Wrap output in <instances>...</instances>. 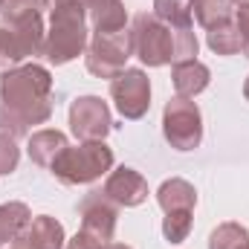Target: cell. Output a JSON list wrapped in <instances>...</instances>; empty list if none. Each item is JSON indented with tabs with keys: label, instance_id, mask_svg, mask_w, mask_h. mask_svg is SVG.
<instances>
[{
	"label": "cell",
	"instance_id": "cell-1",
	"mask_svg": "<svg viewBox=\"0 0 249 249\" xmlns=\"http://www.w3.org/2000/svg\"><path fill=\"white\" fill-rule=\"evenodd\" d=\"M53 75L41 64H23L0 78V130L23 136L29 124H44L53 116Z\"/></svg>",
	"mask_w": 249,
	"mask_h": 249
},
{
	"label": "cell",
	"instance_id": "cell-2",
	"mask_svg": "<svg viewBox=\"0 0 249 249\" xmlns=\"http://www.w3.org/2000/svg\"><path fill=\"white\" fill-rule=\"evenodd\" d=\"M87 47V6L84 0H70L53 9L50 32L44 41V55L55 67L78 58Z\"/></svg>",
	"mask_w": 249,
	"mask_h": 249
},
{
	"label": "cell",
	"instance_id": "cell-3",
	"mask_svg": "<svg viewBox=\"0 0 249 249\" xmlns=\"http://www.w3.org/2000/svg\"><path fill=\"white\" fill-rule=\"evenodd\" d=\"M113 168V151L102 142H81L78 148H64V154L50 165V171L64 186H87Z\"/></svg>",
	"mask_w": 249,
	"mask_h": 249
},
{
	"label": "cell",
	"instance_id": "cell-4",
	"mask_svg": "<svg viewBox=\"0 0 249 249\" xmlns=\"http://www.w3.org/2000/svg\"><path fill=\"white\" fill-rule=\"evenodd\" d=\"M133 55L148 67H165L174 61V29L162 23L157 15L139 12L133 18Z\"/></svg>",
	"mask_w": 249,
	"mask_h": 249
},
{
	"label": "cell",
	"instance_id": "cell-5",
	"mask_svg": "<svg viewBox=\"0 0 249 249\" xmlns=\"http://www.w3.org/2000/svg\"><path fill=\"white\" fill-rule=\"evenodd\" d=\"M162 133L171 142V148L194 151L203 142V116H200L197 102H191L186 96H174L162 113Z\"/></svg>",
	"mask_w": 249,
	"mask_h": 249
},
{
	"label": "cell",
	"instance_id": "cell-6",
	"mask_svg": "<svg viewBox=\"0 0 249 249\" xmlns=\"http://www.w3.org/2000/svg\"><path fill=\"white\" fill-rule=\"evenodd\" d=\"M130 55H133V38L127 29L96 32L87 50V70L99 78H116Z\"/></svg>",
	"mask_w": 249,
	"mask_h": 249
},
{
	"label": "cell",
	"instance_id": "cell-7",
	"mask_svg": "<svg viewBox=\"0 0 249 249\" xmlns=\"http://www.w3.org/2000/svg\"><path fill=\"white\" fill-rule=\"evenodd\" d=\"M70 127L81 142H102L113 127L107 102L99 96H78L70 105Z\"/></svg>",
	"mask_w": 249,
	"mask_h": 249
},
{
	"label": "cell",
	"instance_id": "cell-8",
	"mask_svg": "<svg viewBox=\"0 0 249 249\" xmlns=\"http://www.w3.org/2000/svg\"><path fill=\"white\" fill-rule=\"evenodd\" d=\"M110 96L124 119H142L151 107V81L142 70H122L110 78Z\"/></svg>",
	"mask_w": 249,
	"mask_h": 249
},
{
	"label": "cell",
	"instance_id": "cell-9",
	"mask_svg": "<svg viewBox=\"0 0 249 249\" xmlns=\"http://www.w3.org/2000/svg\"><path fill=\"white\" fill-rule=\"evenodd\" d=\"M78 212H81V232H87L102 247H107L116 232V217H119L116 203L105 191H90L78 203Z\"/></svg>",
	"mask_w": 249,
	"mask_h": 249
},
{
	"label": "cell",
	"instance_id": "cell-10",
	"mask_svg": "<svg viewBox=\"0 0 249 249\" xmlns=\"http://www.w3.org/2000/svg\"><path fill=\"white\" fill-rule=\"evenodd\" d=\"M105 194L116 203V206H124V209H133V206H142L148 200V183L139 171L133 168H116L110 171L107 183H105Z\"/></svg>",
	"mask_w": 249,
	"mask_h": 249
},
{
	"label": "cell",
	"instance_id": "cell-11",
	"mask_svg": "<svg viewBox=\"0 0 249 249\" xmlns=\"http://www.w3.org/2000/svg\"><path fill=\"white\" fill-rule=\"evenodd\" d=\"M18 238L32 249H64V226L50 214H38L26 223V229Z\"/></svg>",
	"mask_w": 249,
	"mask_h": 249
},
{
	"label": "cell",
	"instance_id": "cell-12",
	"mask_svg": "<svg viewBox=\"0 0 249 249\" xmlns=\"http://www.w3.org/2000/svg\"><path fill=\"white\" fill-rule=\"evenodd\" d=\"M171 81H174V90H177V96H186V99H194V96H200L206 87H209V81H212V72H209V67L203 61H180L174 64V70H171Z\"/></svg>",
	"mask_w": 249,
	"mask_h": 249
},
{
	"label": "cell",
	"instance_id": "cell-13",
	"mask_svg": "<svg viewBox=\"0 0 249 249\" xmlns=\"http://www.w3.org/2000/svg\"><path fill=\"white\" fill-rule=\"evenodd\" d=\"M64 148H70V145H67V136H64L61 130H55V127L35 130V133L29 136V145H26L29 160L38 162V165H44V168H50V165L61 157Z\"/></svg>",
	"mask_w": 249,
	"mask_h": 249
},
{
	"label": "cell",
	"instance_id": "cell-14",
	"mask_svg": "<svg viewBox=\"0 0 249 249\" xmlns=\"http://www.w3.org/2000/svg\"><path fill=\"white\" fill-rule=\"evenodd\" d=\"M157 203L162 206V212L168 214V212H194V206H197V191L194 186L183 180V177H171V180H165L160 191H157Z\"/></svg>",
	"mask_w": 249,
	"mask_h": 249
},
{
	"label": "cell",
	"instance_id": "cell-15",
	"mask_svg": "<svg viewBox=\"0 0 249 249\" xmlns=\"http://www.w3.org/2000/svg\"><path fill=\"white\" fill-rule=\"evenodd\" d=\"M191 15L203 29H214L220 23L235 20L232 15V0H191Z\"/></svg>",
	"mask_w": 249,
	"mask_h": 249
},
{
	"label": "cell",
	"instance_id": "cell-16",
	"mask_svg": "<svg viewBox=\"0 0 249 249\" xmlns=\"http://www.w3.org/2000/svg\"><path fill=\"white\" fill-rule=\"evenodd\" d=\"M29 220H32V214H29L26 203H0V247L6 241H15L26 229Z\"/></svg>",
	"mask_w": 249,
	"mask_h": 249
},
{
	"label": "cell",
	"instance_id": "cell-17",
	"mask_svg": "<svg viewBox=\"0 0 249 249\" xmlns=\"http://www.w3.org/2000/svg\"><path fill=\"white\" fill-rule=\"evenodd\" d=\"M154 15L171 29H191V0H154Z\"/></svg>",
	"mask_w": 249,
	"mask_h": 249
},
{
	"label": "cell",
	"instance_id": "cell-18",
	"mask_svg": "<svg viewBox=\"0 0 249 249\" xmlns=\"http://www.w3.org/2000/svg\"><path fill=\"white\" fill-rule=\"evenodd\" d=\"M206 44H209V50L217 53V55H235V53H241V32H238V23L229 20V23H220V26L209 29Z\"/></svg>",
	"mask_w": 249,
	"mask_h": 249
},
{
	"label": "cell",
	"instance_id": "cell-19",
	"mask_svg": "<svg viewBox=\"0 0 249 249\" xmlns=\"http://www.w3.org/2000/svg\"><path fill=\"white\" fill-rule=\"evenodd\" d=\"M247 247H249V232L241 223H220L209 238V249H247Z\"/></svg>",
	"mask_w": 249,
	"mask_h": 249
},
{
	"label": "cell",
	"instance_id": "cell-20",
	"mask_svg": "<svg viewBox=\"0 0 249 249\" xmlns=\"http://www.w3.org/2000/svg\"><path fill=\"white\" fill-rule=\"evenodd\" d=\"M41 9H44L41 0H3V6H0V23L15 26V23L41 18Z\"/></svg>",
	"mask_w": 249,
	"mask_h": 249
},
{
	"label": "cell",
	"instance_id": "cell-21",
	"mask_svg": "<svg viewBox=\"0 0 249 249\" xmlns=\"http://www.w3.org/2000/svg\"><path fill=\"white\" fill-rule=\"evenodd\" d=\"M20 61H23V55H20L18 41H15V32L6 23H0V75H6L9 70H15Z\"/></svg>",
	"mask_w": 249,
	"mask_h": 249
},
{
	"label": "cell",
	"instance_id": "cell-22",
	"mask_svg": "<svg viewBox=\"0 0 249 249\" xmlns=\"http://www.w3.org/2000/svg\"><path fill=\"white\" fill-rule=\"evenodd\" d=\"M191 232V212H168L162 223V235L171 244H183Z\"/></svg>",
	"mask_w": 249,
	"mask_h": 249
},
{
	"label": "cell",
	"instance_id": "cell-23",
	"mask_svg": "<svg viewBox=\"0 0 249 249\" xmlns=\"http://www.w3.org/2000/svg\"><path fill=\"white\" fill-rule=\"evenodd\" d=\"M197 50H200V41L194 35V26L191 29H174V64L194 61Z\"/></svg>",
	"mask_w": 249,
	"mask_h": 249
},
{
	"label": "cell",
	"instance_id": "cell-24",
	"mask_svg": "<svg viewBox=\"0 0 249 249\" xmlns=\"http://www.w3.org/2000/svg\"><path fill=\"white\" fill-rule=\"evenodd\" d=\"M18 160H20V151L15 145V136H9V133L0 130V177L12 174L18 168Z\"/></svg>",
	"mask_w": 249,
	"mask_h": 249
},
{
	"label": "cell",
	"instance_id": "cell-25",
	"mask_svg": "<svg viewBox=\"0 0 249 249\" xmlns=\"http://www.w3.org/2000/svg\"><path fill=\"white\" fill-rule=\"evenodd\" d=\"M235 23H238V32H241V50L249 58V6H241L238 15H235Z\"/></svg>",
	"mask_w": 249,
	"mask_h": 249
},
{
	"label": "cell",
	"instance_id": "cell-26",
	"mask_svg": "<svg viewBox=\"0 0 249 249\" xmlns=\"http://www.w3.org/2000/svg\"><path fill=\"white\" fill-rule=\"evenodd\" d=\"M67 249H105V247H102L96 238H90L87 232H78V235L67 244Z\"/></svg>",
	"mask_w": 249,
	"mask_h": 249
},
{
	"label": "cell",
	"instance_id": "cell-27",
	"mask_svg": "<svg viewBox=\"0 0 249 249\" xmlns=\"http://www.w3.org/2000/svg\"><path fill=\"white\" fill-rule=\"evenodd\" d=\"M61 3H70V0H41L44 9H55V6H61Z\"/></svg>",
	"mask_w": 249,
	"mask_h": 249
},
{
	"label": "cell",
	"instance_id": "cell-28",
	"mask_svg": "<svg viewBox=\"0 0 249 249\" xmlns=\"http://www.w3.org/2000/svg\"><path fill=\"white\" fill-rule=\"evenodd\" d=\"M105 249H130V247H124V244H107Z\"/></svg>",
	"mask_w": 249,
	"mask_h": 249
},
{
	"label": "cell",
	"instance_id": "cell-29",
	"mask_svg": "<svg viewBox=\"0 0 249 249\" xmlns=\"http://www.w3.org/2000/svg\"><path fill=\"white\" fill-rule=\"evenodd\" d=\"M244 96H247V102H249V78L244 81Z\"/></svg>",
	"mask_w": 249,
	"mask_h": 249
},
{
	"label": "cell",
	"instance_id": "cell-30",
	"mask_svg": "<svg viewBox=\"0 0 249 249\" xmlns=\"http://www.w3.org/2000/svg\"><path fill=\"white\" fill-rule=\"evenodd\" d=\"M235 6H249V0H232Z\"/></svg>",
	"mask_w": 249,
	"mask_h": 249
},
{
	"label": "cell",
	"instance_id": "cell-31",
	"mask_svg": "<svg viewBox=\"0 0 249 249\" xmlns=\"http://www.w3.org/2000/svg\"><path fill=\"white\" fill-rule=\"evenodd\" d=\"M0 6H3V0H0Z\"/></svg>",
	"mask_w": 249,
	"mask_h": 249
},
{
	"label": "cell",
	"instance_id": "cell-32",
	"mask_svg": "<svg viewBox=\"0 0 249 249\" xmlns=\"http://www.w3.org/2000/svg\"><path fill=\"white\" fill-rule=\"evenodd\" d=\"M247 249H249V247H247Z\"/></svg>",
	"mask_w": 249,
	"mask_h": 249
}]
</instances>
